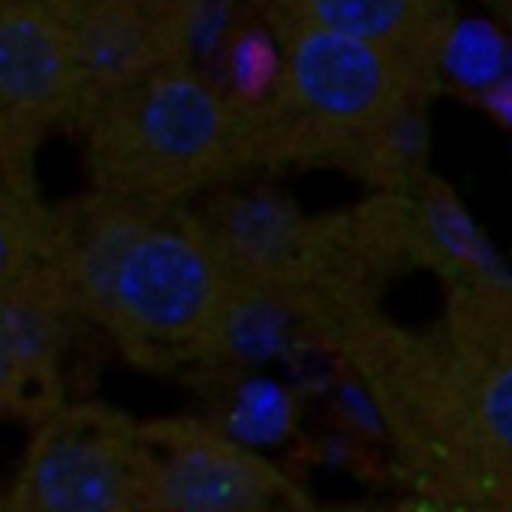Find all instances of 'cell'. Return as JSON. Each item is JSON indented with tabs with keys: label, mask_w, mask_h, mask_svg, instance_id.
I'll return each instance as SVG.
<instances>
[{
	"label": "cell",
	"mask_w": 512,
	"mask_h": 512,
	"mask_svg": "<svg viewBox=\"0 0 512 512\" xmlns=\"http://www.w3.org/2000/svg\"><path fill=\"white\" fill-rule=\"evenodd\" d=\"M61 407V386L46 380L0 323V416H49Z\"/></svg>",
	"instance_id": "9"
},
{
	"label": "cell",
	"mask_w": 512,
	"mask_h": 512,
	"mask_svg": "<svg viewBox=\"0 0 512 512\" xmlns=\"http://www.w3.org/2000/svg\"><path fill=\"white\" fill-rule=\"evenodd\" d=\"M43 269L70 317L136 365H193L232 344L241 296L193 208L85 190L49 205Z\"/></svg>",
	"instance_id": "1"
},
{
	"label": "cell",
	"mask_w": 512,
	"mask_h": 512,
	"mask_svg": "<svg viewBox=\"0 0 512 512\" xmlns=\"http://www.w3.org/2000/svg\"><path fill=\"white\" fill-rule=\"evenodd\" d=\"M272 34L281 46L278 82L244 121L253 172L410 151L440 73L326 31Z\"/></svg>",
	"instance_id": "2"
},
{
	"label": "cell",
	"mask_w": 512,
	"mask_h": 512,
	"mask_svg": "<svg viewBox=\"0 0 512 512\" xmlns=\"http://www.w3.org/2000/svg\"><path fill=\"white\" fill-rule=\"evenodd\" d=\"M82 109L70 0H0V181L37 190V154Z\"/></svg>",
	"instance_id": "5"
},
{
	"label": "cell",
	"mask_w": 512,
	"mask_h": 512,
	"mask_svg": "<svg viewBox=\"0 0 512 512\" xmlns=\"http://www.w3.org/2000/svg\"><path fill=\"white\" fill-rule=\"evenodd\" d=\"M145 512H314L269 458L199 419L136 422Z\"/></svg>",
	"instance_id": "6"
},
{
	"label": "cell",
	"mask_w": 512,
	"mask_h": 512,
	"mask_svg": "<svg viewBox=\"0 0 512 512\" xmlns=\"http://www.w3.org/2000/svg\"><path fill=\"white\" fill-rule=\"evenodd\" d=\"M479 4L500 22L512 31V0H479Z\"/></svg>",
	"instance_id": "12"
},
{
	"label": "cell",
	"mask_w": 512,
	"mask_h": 512,
	"mask_svg": "<svg viewBox=\"0 0 512 512\" xmlns=\"http://www.w3.org/2000/svg\"><path fill=\"white\" fill-rule=\"evenodd\" d=\"M272 31H326L395 52L440 73L458 13L455 0H247Z\"/></svg>",
	"instance_id": "7"
},
{
	"label": "cell",
	"mask_w": 512,
	"mask_h": 512,
	"mask_svg": "<svg viewBox=\"0 0 512 512\" xmlns=\"http://www.w3.org/2000/svg\"><path fill=\"white\" fill-rule=\"evenodd\" d=\"M136 422L97 404L37 419L0 512H145Z\"/></svg>",
	"instance_id": "4"
},
{
	"label": "cell",
	"mask_w": 512,
	"mask_h": 512,
	"mask_svg": "<svg viewBox=\"0 0 512 512\" xmlns=\"http://www.w3.org/2000/svg\"><path fill=\"white\" fill-rule=\"evenodd\" d=\"M428 217H431L434 235L440 238V244L446 250H452L455 256H464V260H470L476 266L485 260V244H482V238L476 235V229L467 223V217L455 205L437 202Z\"/></svg>",
	"instance_id": "10"
},
{
	"label": "cell",
	"mask_w": 512,
	"mask_h": 512,
	"mask_svg": "<svg viewBox=\"0 0 512 512\" xmlns=\"http://www.w3.org/2000/svg\"><path fill=\"white\" fill-rule=\"evenodd\" d=\"M46 226L49 205L40 190L0 181V308L43 272Z\"/></svg>",
	"instance_id": "8"
},
{
	"label": "cell",
	"mask_w": 512,
	"mask_h": 512,
	"mask_svg": "<svg viewBox=\"0 0 512 512\" xmlns=\"http://www.w3.org/2000/svg\"><path fill=\"white\" fill-rule=\"evenodd\" d=\"M482 416L497 443L512 449V365L488 383L482 398Z\"/></svg>",
	"instance_id": "11"
},
{
	"label": "cell",
	"mask_w": 512,
	"mask_h": 512,
	"mask_svg": "<svg viewBox=\"0 0 512 512\" xmlns=\"http://www.w3.org/2000/svg\"><path fill=\"white\" fill-rule=\"evenodd\" d=\"M88 190L157 208H193L244 181L247 130L193 67H160L91 106L73 127Z\"/></svg>",
	"instance_id": "3"
}]
</instances>
